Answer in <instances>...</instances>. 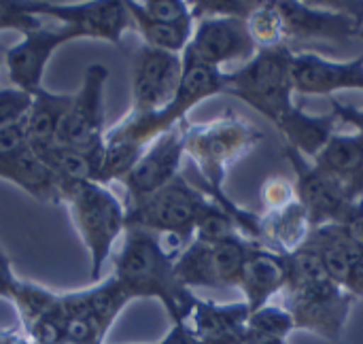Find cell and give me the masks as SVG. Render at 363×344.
<instances>
[{"label":"cell","mask_w":363,"mask_h":344,"mask_svg":"<svg viewBox=\"0 0 363 344\" xmlns=\"http://www.w3.org/2000/svg\"><path fill=\"white\" fill-rule=\"evenodd\" d=\"M242 238H247V236L240 232L236 221L215 200H208L206 209L202 211V215L196 223L194 240L204 243V245H221V243L242 240Z\"/></svg>","instance_id":"31"},{"label":"cell","mask_w":363,"mask_h":344,"mask_svg":"<svg viewBox=\"0 0 363 344\" xmlns=\"http://www.w3.org/2000/svg\"><path fill=\"white\" fill-rule=\"evenodd\" d=\"M247 330L262 334V336L289 340V336L296 332V323H294V317L285 304L270 302V304L251 313V317L247 321Z\"/></svg>","instance_id":"32"},{"label":"cell","mask_w":363,"mask_h":344,"mask_svg":"<svg viewBox=\"0 0 363 344\" xmlns=\"http://www.w3.org/2000/svg\"><path fill=\"white\" fill-rule=\"evenodd\" d=\"M228 74L219 68L198 62L189 53H183V77L177 89L172 104L160 111V121L166 130L174 128L177 123L187 119V113L198 106L200 102L225 94Z\"/></svg>","instance_id":"18"},{"label":"cell","mask_w":363,"mask_h":344,"mask_svg":"<svg viewBox=\"0 0 363 344\" xmlns=\"http://www.w3.org/2000/svg\"><path fill=\"white\" fill-rule=\"evenodd\" d=\"M285 287H287V255H281L262 245H253L238 281V289L251 313L270 304L274 296L285 292Z\"/></svg>","instance_id":"19"},{"label":"cell","mask_w":363,"mask_h":344,"mask_svg":"<svg viewBox=\"0 0 363 344\" xmlns=\"http://www.w3.org/2000/svg\"><path fill=\"white\" fill-rule=\"evenodd\" d=\"M30 11L53 23L68 26L81 38H98L119 45L121 36L134 28L128 0H91V2H28Z\"/></svg>","instance_id":"8"},{"label":"cell","mask_w":363,"mask_h":344,"mask_svg":"<svg viewBox=\"0 0 363 344\" xmlns=\"http://www.w3.org/2000/svg\"><path fill=\"white\" fill-rule=\"evenodd\" d=\"M332 113L338 117L340 123H349L355 128V132H359L363 136V106H353V104H345L338 98H332Z\"/></svg>","instance_id":"40"},{"label":"cell","mask_w":363,"mask_h":344,"mask_svg":"<svg viewBox=\"0 0 363 344\" xmlns=\"http://www.w3.org/2000/svg\"><path fill=\"white\" fill-rule=\"evenodd\" d=\"M285 157L289 160L294 172H296V196L298 202L306 209L313 228L328 226V223H340L353 202L357 200L349 187L317 166L313 160L304 157L296 149L285 145Z\"/></svg>","instance_id":"10"},{"label":"cell","mask_w":363,"mask_h":344,"mask_svg":"<svg viewBox=\"0 0 363 344\" xmlns=\"http://www.w3.org/2000/svg\"><path fill=\"white\" fill-rule=\"evenodd\" d=\"M11 306L17 313L19 319V328L26 332L30 330L34 323H38L40 319L49 317L51 313L57 311L60 306V292H53L40 283H32V281H19V287L11 300Z\"/></svg>","instance_id":"29"},{"label":"cell","mask_w":363,"mask_h":344,"mask_svg":"<svg viewBox=\"0 0 363 344\" xmlns=\"http://www.w3.org/2000/svg\"><path fill=\"white\" fill-rule=\"evenodd\" d=\"M338 123L340 121L334 113L313 115L296 104L274 126L283 132L287 147L296 149L308 160H315L330 143V138L338 132Z\"/></svg>","instance_id":"22"},{"label":"cell","mask_w":363,"mask_h":344,"mask_svg":"<svg viewBox=\"0 0 363 344\" xmlns=\"http://www.w3.org/2000/svg\"><path fill=\"white\" fill-rule=\"evenodd\" d=\"M259 0H196L191 2L194 21L204 17H240L247 19Z\"/></svg>","instance_id":"35"},{"label":"cell","mask_w":363,"mask_h":344,"mask_svg":"<svg viewBox=\"0 0 363 344\" xmlns=\"http://www.w3.org/2000/svg\"><path fill=\"white\" fill-rule=\"evenodd\" d=\"M291 83L296 94L304 96H334L342 89L363 91V53L336 62L313 51L291 55Z\"/></svg>","instance_id":"16"},{"label":"cell","mask_w":363,"mask_h":344,"mask_svg":"<svg viewBox=\"0 0 363 344\" xmlns=\"http://www.w3.org/2000/svg\"><path fill=\"white\" fill-rule=\"evenodd\" d=\"M45 26V19L34 15L28 6V2L21 0H0V32L13 30L21 36L34 30H40Z\"/></svg>","instance_id":"34"},{"label":"cell","mask_w":363,"mask_h":344,"mask_svg":"<svg viewBox=\"0 0 363 344\" xmlns=\"http://www.w3.org/2000/svg\"><path fill=\"white\" fill-rule=\"evenodd\" d=\"M0 179L23 189L38 202L62 206V183L49 168V164L34 149H26L11 162L0 166Z\"/></svg>","instance_id":"21"},{"label":"cell","mask_w":363,"mask_h":344,"mask_svg":"<svg viewBox=\"0 0 363 344\" xmlns=\"http://www.w3.org/2000/svg\"><path fill=\"white\" fill-rule=\"evenodd\" d=\"M262 140L264 132L255 123L230 111L206 123H189L185 153L204 177V189L223 192L232 166L245 160Z\"/></svg>","instance_id":"4"},{"label":"cell","mask_w":363,"mask_h":344,"mask_svg":"<svg viewBox=\"0 0 363 344\" xmlns=\"http://www.w3.org/2000/svg\"><path fill=\"white\" fill-rule=\"evenodd\" d=\"M30 149L26 134V119L6 128H0V166Z\"/></svg>","instance_id":"38"},{"label":"cell","mask_w":363,"mask_h":344,"mask_svg":"<svg viewBox=\"0 0 363 344\" xmlns=\"http://www.w3.org/2000/svg\"><path fill=\"white\" fill-rule=\"evenodd\" d=\"M285 294V306L294 317L296 330L313 332L325 340L342 336L357 300L325 272L319 255L308 245L287 255Z\"/></svg>","instance_id":"2"},{"label":"cell","mask_w":363,"mask_h":344,"mask_svg":"<svg viewBox=\"0 0 363 344\" xmlns=\"http://www.w3.org/2000/svg\"><path fill=\"white\" fill-rule=\"evenodd\" d=\"M138 11L162 23H196L191 15V2L185 0H134Z\"/></svg>","instance_id":"33"},{"label":"cell","mask_w":363,"mask_h":344,"mask_svg":"<svg viewBox=\"0 0 363 344\" xmlns=\"http://www.w3.org/2000/svg\"><path fill=\"white\" fill-rule=\"evenodd\" d=\"M313 162L340 179L355 198H363V136L359 132H336Z\"/></svg>","instance_id":"24"},{"label":"cell","mask_w":363,"mask_h":344,"mask_svg":"<svg viewBox=\"0 0 363 344\" xmlns=\"http://www.w3.org/2000/svg\"><path fill=\"white\" fill-rule=\"evenodd\" d=\"M4 49H6V47H0V66H2V62H4Z\"/></svg>","instance_id":"44"},{"label":"cell","mask_w":363,"mask_h":344,"mask_svg":"<svg viewBox=\"0 0 363 344\" xmlns=\"http://www.w3.org/2000/svg\"><path fill=\"white\" fill-rule=\"evenodd\" d=\"M19 281L21 279L15 274L9 255L0 247V298L6 300V302H11L13 296H15V292H17V287H19Z\"/></svg>","instance_id":"39"},{"label":"cell","mask_w":363,"mask_h":344,"mask_svg":"<svg viewBox=\"0 0 363 344\" xmlns=\"http://www.w3.org/2000/svg\"><path fill=\"white\" fill-rule=\"evenodd\" d=\"M64 202L81 243L89 255L91 283L102 279V268L128 230V204L113 192V185L85 181L62 187Z\"/></svg>","instance_id":"3"},{"label":"cell","mask_w":363,"mask_h":344,"mask_svg":"<svg viewBox=\"0 0 363 344\" xmlns=\"http://www.w3.org/2000/svg\"><path fill=\"white\" fill-rule=\"evenodd\" d=\"M306 245L319 255L325 272L336 283L347 287L363 253V247L349 234V230L340 223L319 226L313 230Z\"/></svg>","instance_id":"20"},{"label":"cell","mask_w":363,"mask_h":344,"mask_svg":"<svg viewBox=\"0 0 363 344\" xmlns=\"http://www.w3.org/2000/svg\"><path fill=\"white\" fill-rule=\"evenodd\" d=\"M108 81V68L104 64H89L83 72L79 91L72 94L70 109L62 121L57 143L74 149L96 151L104 145L106 119H104V87Z\"/></svg>","instance_id":"9"},{"label":"cell","mask_w":363,"mask_h":344,"mask_svg":"<svg viewBox=\"0 0 363 344\" xmlns=\"http://www.w3.org/2000/svg\"><path fill=\"white\" fill-rule=\"evenodd\" d=\"M251 317V309L245 300L219 304L211 300L196 298L185 323L198 344H238L247 321Z\"/></svg>","instance_id":"17"},{"label":"cell","mask_w":363,"mask_h":344,"mask_svg":"<svg viewBox=\"0 0 363 344\" xmlns=\"http://www.w3.org/2000/svg\"><path fill=\"white\" fill-rule=\"evenodd\" d=\"M70 102L72 94H55L43 89L34 96L32 109L26 115V134L30 149L43 153L57 143V134L70 109Z\"/></svg>","instance_id":"25"},{"label":"cell","mask_w":363,"mask_h":344,"mask_svg":"<svg viewBox=\"0 0 363 344\" xmlns=\"http://www.w3.org/2000/svg\"><path fill=\"white\" fill-rule=\"evenodd\" d=\"M128 9H130L132 21H134V30L143 38V45L183 55V51L187 49V45L191 40L196 23H162V21H153V19L145 17L138 11L134 0H128Z\"/></svg>","instance_id":"27"},{"label":"cell","mask_w":363,"mask_h":344,"mask_svg":"<svg viewBox=\"0 0 363 344\" xmlns=\"http://www.w3.org/2000/svg\"><path fill=\"white\" fill-rule=\"evenodd\" d=\"M247 19L240 17H204L194 26L191 40L183 53H189L202 64L219 68L232 62H249L257 55Z\"/></svg>","instance_id":"14"},{"label":"cell","mask_w":363,"mask_h":344,"mask_svg":"<svg viewBox=\"0 0 363 344\" xmlns=\"http://www.w3.org/2000/svg\"><path fill=\"white\" fill-rule=\"evenodd\" d=\"M130 302L134 300L113 274L91 283L85 289L62 292L60 313L64 326V340L79 344H106V334Z\"/></svg>","instance_id":"6"},{"label":"cell","mask_w":363,"mask_h":344,"mask_svg":"<svg viewBox=\"0 0 363 344\" xmlns=\"http://www.w3.org/2000/svg\"><path fill=\"white\" fill-rule=\"evenodd\" d=\"M134 344H157V343H134Z\"/></svg>","instance_id":"45"},{"label":"cell","mask_w":363,"mask_h":344,"mask_svg":"<svg viewBox=\"0 0 363 344\" xmlns=\"http://www.w3.org/2000/svg\"><path fill=\"white\" fill-rule=\"evenodd\" d=\"M185 247L168 236L140 228H128L115 255L113 277L132 300H157L170 323L187 319L196 296L177 279V257Z\"/></svg>","instance_id":"1"},{"label":"cell","mask_w":363,"mask_h":344,"mask_svg":"<svg viewBox=\"0 0 363 344\" xmlns=\"http://www.w3.org/2000/svg\"><path fill=\"white\" fill-rule=\"evenodd\" d=\"M40 157L49 164L53 174L60 179L62 187L70 183H85V181L100 183L102 149L85 151L66 145H53L47 151H43Z\"/></svg>","instance_id":"26"},{"label":"cell","mask_w":363,"mask_h":344,"mask_svg":"<svg viewBox=\"0 0 363 344\" xmlns=\"http://www.w3.org/2000/svg\"><path fill=\"white\" fill-rule=\"evenodd\" d=\"M340 226H345L349 230V234L363 247V198H357L353 202V206L349 209V213L345 215Z\"/></svg>","instance_id":"41"},{"label":"cell","mask_w":363,"mask_h":344,"mask_svg":"<svg viewBox=\"0 0 363 344\" xmlns=\"http://www.w3.org/2000/svg\"><path fill=\"white\" fill-rule=\"evenodd\" d=\"M249 32L259 49L287 45L283 17L279 13L277 0H259L255 11L247 17Z\"/></svg>","instance_id":"30"},{"label":"cell","mask_w":363,"mask_h":344,"mask_svg":"<svg viewBox=\"0 0 363 344\" xmlns=\"http://www.w3.org/2000/svg\"><path fill=\"white\" fill-rule=\"evenodd\" d=\"M0 344H32L21 328H0Z\"/></svg>","instance_id":"43"},{"label":"cell","mask_w":363,"mask_h":344,"mask_svg":"<svg viewBox=\"0 0 363 344\" xmlns=\"http://www.w3.org/2000/svg\"><path fill=\"white\" fill-rule=\"evenodd\" d=\"M77 38H81L79 32L60 23H53V26L45 23L40 30L23 34L21 40L4 49L2 66L6 70L9 83L28 91L34 98L38 91L45 89L43 77H45L51 55L64 43H70Z\"/></svg>","instance_id":"13"},{"label":"cell","mask_w":363,"mask_h":344,"mask_svg":"<svg viewBox=\"0 0 363 344\" xmlns=\"http://www.w3.org/2000/svg\"><path fill=\"white\" fill-rule=\"evenodd\" d=\"M347 289L355 298H363V253L359 262H357V266H355V270H353V274H351V279H349V283H347Z\"/></svg>","instance_id":"42"},{"label":"cell","mask_w":363,"mask_h":344,"mask_svg":"<svg viewBox=\"0 0 363 344\" xmlns=\"http://www.w3.org/2000/svg\"><path fill=\"white\" fill-rule=\"evenodd\" d=\"M291 55L287 45L259 49L253 60L242 68L228 72L225 94L240 98L268 121L277 123L285 113H289L294 102L291 83Z\"/></svg>","instance_id":"5"},{"label":"cell","mask_w":363,"mask_h":344,"mask_svg":"<svg viewBox=\"0 0 363 344\" xmlns=\"http://www.w3.org/2000/svg\"><path fill=\"white\" fill-rule=\"evenodd\" d=\"M313 230L311 217L298 200L281 211H268L262 215V245L281 255H291L302 249Z\"/></svg>","instance_id":"23"},{"label":"cell","mask_w":363,"mask_h":344,"mask_svg":"<svg viewBox=\"0 0 363 344\" xmlns=\"http://www.w3.org/2000/svg\"><path fill=\"white\" fill-rule=\"evenodd\" d=\"M262 200L268 211H281L298 200L296 185L285 177H268L262 185Z\"/></svg>","instance_id":"37"},{"label":"cell","mask_w":363,"mask_h":344,"mask_svg":"<svg viewBox=\"0 0 363 344\" xmlns=\"http://www.w3.org/2000/svg\"><path fill=\"white\" fill-rule=\"evenodd\" d=\"M208 200L211 198L202 189H196L179 174L157 194L128 206V228L149 230L187 247L194 240L196 223Z\"/></svg>","instance_id":"7"},{"label":"cell","mask_w":363,"mask_h":344,"mask_svg":"<svg viewBox=\"0 0 363 344\" xmlns=\"http://www.w3.org/2000/svg\"><path fill=\"white\" fill-rule=\"evenodd\" d=\"M187 128L189 121H181L162 136H157L145 153L138 157V162L132 166V170L123 177L121 185L128 194V206L136 204L160 189H164L168 183H172L179 177L185 153V140H187Z\"/></svg>","instance_id":"11"},{"label":"cell","mask_w":363,"mask_h":344,"mask_svg":"<svg viewBox=\"0 0 363 344\" xmlns=\"http://www.w3.org/2000/svg\"><path fill=\"white\" fill-rule=\"evenodd\" d=\"M183 77V55L140 45L132 55V111L160 113L177 96Z\"/></svg>","instance_id":"12"},{"label":"cell","mask_w":363,"mask_h":344,"mask_svg":"<svg viewBox=\"0 0 363 344\" xmlns=\"http://www.w3.org/2000/svg\"><path fill=\"white\" fill-rule=\"evenodd\" d=\"M32 96L15 85H0V128L19 123L32 109Z\"/></svg>","instance_id":"36"},{"label":"cell","mask_w":363,"mask_h":344,"mask_svg":"<svg viewBox=\"0 0 363 344\" xmlns=\"http://www.w3.org/2000/svg\"><path fill=\"white\" fill-rule=\"evenodd\" d=\"M283 17L285 36L296 40H334L347 43L363 36L359 19L328 6L325 2H302V0H277Z\"/></svg>","instance_id":"15"},{"label":"cell","mask_w":363,"mask_h":344,"mask_svg":"<svg viewBox=\"0 0 363 344\" xmlns=\"http://www.w3.org/2000/svg\"><path fill=\"white\" fill-rule=\"evenodd\" d=\"M177 279L183 287L194 289V287H208V289H221L217 270H215V260H213V247L191 240L181 255L177 257Z\"/></svg>","instance_id":"28"}]
</instances>
